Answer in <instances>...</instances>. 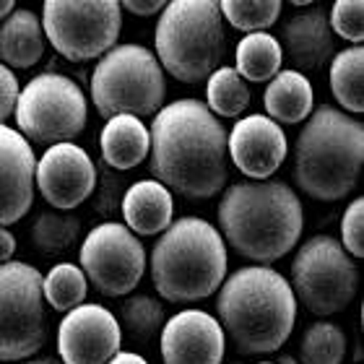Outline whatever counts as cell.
<instances>
[{
  "label": "cell",
  "instance_id": "1",
  "mask_svg": "<svg viewBox=\"0 0 364 364\" xmlns=\"http://www.w3.org/2000/svg\"><path fill=\"white\" fill-rule=\"evenodd\" d=\"M149 169L177 196L213 198L229 177L227 130L198 99H177L154 112Z\"/></svg>",
  "mask_w": 364,
  "mask_h": 364
},
{
  "label": "cell",
  "instance_id": "2",
  "mask_svg": "<svg viewBox=\"0 0 364 364\" xmlns=\"http://www.w3.org/2000/svg\"><path fill=\"white\" fill-rule=\"evenodd\" d=\"M221 237L242 258L268 266L294 250L304 227L302 200L279 180L237 182L219 203Z\"/></svg>",
  "mask_w": 364,
  "mask_h": 364
},
{
  "label": "cell",
  "instance_id": "3",
  "mask_svg": "<svg viewBox=\"0 0 364 364\" xmlns=\"http://www.w3.org/2000/svg\"><path fill=\"white\" fill-rule=\"evenodd\" d=\"M216 312L240 354H271L294 331L296 296L279 271L247 266L221 281Z\"/></svg>",
  "mask_w": 364,
  "mask_h": 364
},
{
  "label": "cell",
  "instance_id": "4",
  "mask_svg": "<svg viewBox=\"0 0 364 364\" xmlns=\"http://www.w3.org/2000/svg\"><path fill=\"white\" fill-rule=\"evenodd\" d=\"M364 164V125L336 107H318L294 144V182L315 200H341Z\"/></svg>",
  "mask_w": 364,
  "mask_h": 364
},
{
  "label": "cell",
  "instance_id": "5",
  "mask_svg": "<svg viewBox=\"0 0 364 364\" xmlns=\"http://www.w3.org/2000/svg\"><path fill=\"white\" fill-rule=\"evenodd\" d=\"M227 245L219 229L198 216H182L154 245V289L172 304L200 302L227 279Z\"/></svg>",
  "mask_w": 364,
  "mask_h": 364
},
{
  "label": "cell",
  "instance_id": "6",
  "mask_svg": "<svg viewBox=\"0 0 364 364\" xmlns=\"http://www.w3.org/2000/svg\"><path fill=\"white\" fill-rule=\"evenodd\" d=\"M156 60L182 84H200L227 53L219 0H169L154 31Z\"/></svg>",
  "mask_w": 364,
  "mask_h": 364
},
{
  "label": "cell",
  "instance_id": "7",
  "mask_svg": "<svg viewBox=\"0 0 364 364\" xmlns=\"http://www.w3.org/2000/svg\"><path fill=\"white\" fill-rule=\"evenodd\" d=\"M91 102L109 120L114 114L146 117L164 105L167 78L156 55L141 45H114L91 70Z\"/></svg>",
  "mask_w": 364,
  "mask_h": 364
},
{
  "label": "cell",
  "instance_id": "8",
  "mask_svg": "<svg viewBox=\"0 0 364 364\" xmlns=\"http://www.w3.org/2000/svg\"><path fill=\"white\" fill-rule=\"evenodd\" d=\"M289 287L299 302L320 318L346 310L359 287L357 263L331 235H315L296 250Z\"/></svg>",
  "mask_w": 364,
  "mask_h": 364
},
{
  "label": "cell",
  "instance_id": "9",
  "mask_svg": "<svg viewBox=\"0 0 364 364\" xmlns=\"http://www.w3.org/2000/svg\"><path fill=\"white\" fill-rule=\"evenodd\" d=\"M16 125L26 141L42 146L63 144L86 128L89 107L81 86L60 73H39L18 91Z\"/></svg>",
  "mask_w": 364,
  "mask_h": 364
},
{
  "label": "cell",
  "instance_id": "10",
  "mask_svg": "<svg viewBox=\"0 0 364 364\" xmlns=\"http://www.w3.org/2000/svg\"><path fill=\"white\" fill-rule=\"evenodd\" d=\"M42 29L65 60H97L120 39V0H45Z\"/></svg>",
  "mask_w": 364,
  "mask_h": 364
},
{
  "label": "cell",
  "instance_id": "11",
  "mask_svg": "<svg viewBox=\"0 0 364 364\" xmlns=\"http://www.w3.org/2000/svg\"><path fill=\"white\" fill-rule=\"evenodd\" d=\"M47 338L42 273L29 263H0V362L34 357Z\"/></svg>",
  "mask_w": 364,
  "mask_h": 364
},
{
  "label": "cell",
  "instance_id": "12",
  "mask_svg": "<svg viewBox=\"0 0 364 364\" xmlns=\"http://www.w3.org/2000/svg\"><path fill=\"white\" fill-rule=\"evenodd\" d=\"M81 271L99 294L125 296L144 279L146 250L125 224L107 221L86 235L81 245Z\"/></svg>",
  "mask_w": 364,
  "mask_h": 364
},
{
  "label": "cell",
  "instance_id": "13",
  "mask_svg": "<svg viewBox=\"0 0 364 364\" xmlns=\"http://www.w3.org/2000/svg\"><path fill=\"white\" fill-rule=\"evenodd\" d=\"M120 320L102 304H78L65 312L58 328L63 364H107L120 351Z\"/></svg>",
  "mask_w": 364,
  "mask_h": 364
},
{
  "label": "cell",
  "instance_id": "14",
  "mask_svg": "<svg viewBox=\"0 0 364 364\" xmlns=\"http://www.w3.org/2000/svg\"><path fill=\"white\" fill-rule=\"evenodd\" d=\"M34 182L47 203L58 211H73L97 188V167L81 146L63 141L42 154Z\"/></svg>",
  "mask_w": 364,
  "mask_h": 364
},
{
  "label": "cell",
  "instance_id": "15",
  "mask_svg": "<svg viewBox=\"0 0 364 364\" xmlns=\"http://www.w3.org/2000/svg\"><path fill=\"white\" fill-rule=\"evenodd\" d=\"M227 154L245 177L268 180L287 159V133L268 114H247L227 133Z\"/></svg>",
  "mask_w": 364,
  "mask_h": 364
},
{
  "label": "cell",
  "instance_id": "16",
  "mask_svg": "<svg viewBox=\"0 0 364 364\" xmlns=\"http://www.w3.org/2000/svg\"><path fill=\"white\" fill-rule=\"evenodd\" d=\"M224 351V328L203 310H182L161 326L164 364H221Z\"/></svg>",
  "mask_w": 364,
  "mask_h": 364
},
{
  "label": "cell",
  "instance_id": "17",
  "mask_svg": "<svg viewBox=\"0 0 364 364\" xmlns=\"http://www.w3.org/2000/svg\"><path fill=\"white\" fill-rule=\"evenodd\" d=\"M34 169L37 159L31 144L0 122V227L16 224L34 203Z\"/></svg>",
  "mask_w": 364,
  "mask_h": 364
},
{
  "label": "cell",
  "instance_id": "18",
  "mask_svg": "<svg viewBox=\"0 0 364 364\" xmlns=\"http://www.w3.org/2000/svg\"><path fill=\"white\" fill-rule=\"evenodd\" d=\"M284 47L294 68L318 70L323 68L336 53V34L328 23V14L320 8H310L304 14L291 16L281 31Z\"/></svg>",
  "mask_w": 364,
  "mask_h": 364
},
{
  "label": "cell",
  "instance_id": "19",
  "mask_svg": "<svg viewBox=\"0 0 364 364\" xmlns=\"http://www.w3.org/2000/svg\"><path fill=\"white\" fill-rule=\"evenodd\" d=\"M175 200L159 180H138L133 182L122 198V216L125 227L133 235L151 237L161 235L172 224Z\"/></svg>",
  "mask_w": 364,
  "mask_h": 364
},
{
  "label": "cell",
  "instance_id": "20",
  "mask_svg": "<svg viewBox=\"0 0 364 364\" xmlns=\"http://www.w3.org/2000/svg\"><path fill=\"white\" fill-rule=\"evenodd\" d=\"M45 45L42 18L26 8H14L0 21V63L11 70L37 65L45 55Z\"/></svg>",
  "mask_w": 364,
  "mask_h": 364
},
{
  "label": "cell",
  "instance_id": "21",
  "mask_svg": "<svg viewBox=\"0 0 364 364\" xmlns=\"http://www.w3.org/2000/svg\"><path fill=\"white\" fill-rule=\"evenodd\" d=\"M99 146H102V156L109 167L120 169H133L149 156V128L144 125L141 117L136 114H114L107 120L99 136Z\"/></svg>",
  "mask_w": 364,
  "mask_h": 364
},
{
  "label": "cell",
  "instance_id": "22",
  "mask_svg": "<svg viewBox=\"0 0 364 364\" xmlns=\"http://www.w3.org/2000/svg\"><path fill=\"white\" fill-rule=\"evenodd\" d=\"M263 105L268 117L279 125H296L310 117L315 107V91L307 76L299 70H279L266 86Z\"/></svg>",
  "mask_w": 364,
  "mask_h": 364
},
{
  "label": "cell",
  "instance_id": "23",
  "mask_svg": "<svg viewBox=\"0 0 364 364\" xmlns=\"http://www.w3.org/2000/svg\"><path fill=\"white\" fill-rule=\"evenodd\" d=\"M281 60H284V47L268 31L245 34L235 50V70L245 81H252V84L271 81L281 70Z\"/></svg>",
  "mask_w": 364,
  "mask_h": 364
},
{
  "label": "cell",
  "instance_id": "24",
  "mask_svg": "<svg viewBox=\"0 0 364 364\" xmlns=\"http://www.w3.org/2000/svg\"><path fill=\"white\" fill-rule=\"evenodd\" d=\"M331 91L336 102L351 114L364 112V50L362 45L346 47L331 60Z\"/></svg>",
  "mask_w": 364,
  "mask_h": 364
},
{
  "label": "cell",
  "instance_id": "25",
  "mask_svg": "<svg viewBox=\"0 0 364 364\" xmlns=\"http://www.w3.org/2000/svg\"><path fill=\"white\" fill-rule=\"evenodd\" d=\"M205 107L216 117H240L250 107V89L235 68L219 65L205 78Z\"/></svg>",
  "mask_w": 364,
  "mask_h": 364
},
{
  "label": "cell",
  "instance_id": "26",
  "mask_svg": "<svg viewBox=\"0 0 364 364\" xmlns=\"http://www.w3.org/2000/svg\"><path fill=\"white\" fill-rule=\"evenodd\" d=\"M86 294H89V281L84 271L73 263H58L47 271V276H42V296L58 312H68L84 304Z\"/></svg>",
  "mask_w": 364,
  "mask_h": 364
},
{
  "label": "cell",
  "instance_id": "27",
  "mask_svg": "<svg viewBox=\"0 0 364 364\" xmlns=\"http://www.w3.org/2000/svg\"><path fill=\"white\" fill-rule=\"evenodd\" d=\"M302 364H341L346 359V333L336 323L318 320L299 341Z\"/></svg>",
  "mask_w": 364,
  "mask_h": 364
},
{
  "label": "cell",
  "instance_id": "28",
  "mask_svg": "<svg viewBox=\"0 0 364 364\" xmlns=\"http://www.w3.org/2000/svg\"><path fill=\"white\" fill-rule=\"evenodd\" d=\"M81 235V221L68 211H45L31 224V240L42 252H63Z\"/></svg>",
  "mask_w": 364,
  "mask_h": 364
},
{
  "label": "cell",
  "instance_id": "29",
  "mask_svg": "<svg viewBox=\"0 0 364 364\" xmlns=\"http://www.w3.org/2000/svg\"><path fill=\"white\" fill-rule=\"evenodd\" d=\"M219 8L221 16L245 34L266 31L281 16V0H219Z\"/></svg>",
  "mask_w": 364,
  "mask_h": 364
},
{
  "label": "cell",
  "instance_id": "30",
  "mask_svg": "<svg viewBox=\"0 0 364 364\" xmlns=\"http://www.w3.org/2000/svg\"><path fill=\"white\" fill-rule=\"evenodd\" d=\"M122 323L136 338L146 341L161 331V326L167 323V312H164L159 299H154L149 294H136L122 304Z\"/></svg>",
  "mask_w": 364,
  "mask_h": 364
},
{
  "label": "cell",
  "instance_id": "31",
  "mask_svg": "<svg viewBox=\"0 0 364 364\" xmlns=\"http://www.w3.org/2000/svg\"><path fill=\"white\" fill-rule=\"evenodd\" d=\"M331 29L336 37L362 45L364 42V0H336L331 8Z\"/></svg>",
  "mask_w": 364,
  "mask_h": 364
},
{
  "label": "cell",
  "instance_id": "32",
  "mask_svg": "<svg viewBox=\"0 0 364 364\" xmlns=\"http://www.w3.org/2000/svg\"><path fill=\"white\" fill-rule=\"evenodd\" d=\"M341 245L351 258H364V200L354 198L341 216Z\"/></svg>",
  "mask_w": 364,
  "mask_h": 364
},
{
  "label": "cell",
  "instance_id": "33",
  "mask_svg": "<svg viewBox=\"0 0 364 364\" xmlns=\"http://www.w3.org/2000/svg\"><path fill=\"white\" fill-rule=\"evenodd\" d=\"M18 78L8 65L0 63V122H6L16 109V99H18Z\"/></svg>",
  "mask_w": 364,
  "mask_h": 364
},
{
  "label": "cell",
  "instance_id": "34",
  "mask_svg": "<svg viewBox=\"0 0 364 364\" xmlns=\"http://www.w3.org/2000/svg\"><path fill=\"white\" fill-rule=\"evenodd\" d=\"M169 0H120V8H128L136 16H154L167 6Z\"/></svg>",
  "mask_w": 364,
  "mask_h": 364
},
{
  "label": "cell",
  "instance_id": "35",
  "mask_svg": "<svg viewBox=\"0 0 364 364\" xmlns=\"http://www.w3.org/2000/svg\"><path fill=\"white\" fill-rule=\"evenodd\" d=\"M16 252V237L6 227H0V263H8Z\"/></svg>",
  "mask_w": 364,
  "mask_h": 364
},
{
  "label": "cell",
  "instance_id": "36",
  "mask_svg": "<svg viewBox=\"0 0 364 364\" xmlns=\"http://www.w3.org/2000/svg\"><path fill=\"white\" fill-rule=\"evenodd\" d=\"M107 364H149L141 354H133V351H117Z\"/></svg>",
  "mask_w": 364,
  "mask_h": 364
},
{
  "label": "cell",
  "instance_id": "37",
  "mask_svg": "<svg viewBox=\"0 0 364 364\" xmlns=\"http://www.w3.org/2000/svg\"><path fill=\"white\" fill-rule=\"evenodd\" d=\"M14 8H16V0H0V21H3Z\"/></svg>",
  "mask_w": 364,
  "mask_h": 364
},
{
  "label": "cell",
  "instance_id": "38",
  "mask_svg": "<svg viewBox=\"0 0 364 364\" xmlns=\"http://www.w3.org/2000/svg\"><path fill=\"white\" fill-rule=\"evenodd\" d=\"M289 3H291V6H312L315 0H289Z\"/></svg>",
  "mask_w": 364,
  "mask_h": 364
},
{
  "label": "cell",
  "instance_id": "39",
  "mask_svg": "<svg viewBox=\"0 0 364 364\" xmlns=\"http://www.w3.org/2000/svg\"><path fill=\"white\" fill-rule=\"evenodd\" d=\"M23 364H58L55 359H34V362H23Z\"/></svg>",
  "mask_w": 364,
  "mask_h": 364
},
{
  "label": "cell",
  "instance_id": "40",
  "mask_svg": "<svg viewBox=\"0 0 364 364\" xmlns=\"http://www.w3.org/2000/svg\"><path fill=\"white\" fill-rule=\"evenodd\" d=\"M276 364H294V359H291V357H281Z\"/></svg>",
  "mask_w": 364,
  "mask_h": 364
},
{
  "label": "cell",
  "instance_id": "41",
  "mask_svg": "<svg viewBox=\"0 0 364 364\" xmlns=\"http://www.w3.org/2000/svg\"><path fill=\"white\" fill-rule=\"evenodd\" d=\"M260 364H276V362H260Z\"/></svg>",
  "mask_w": 364,
  "mask_h": 364
}]
</instances>
